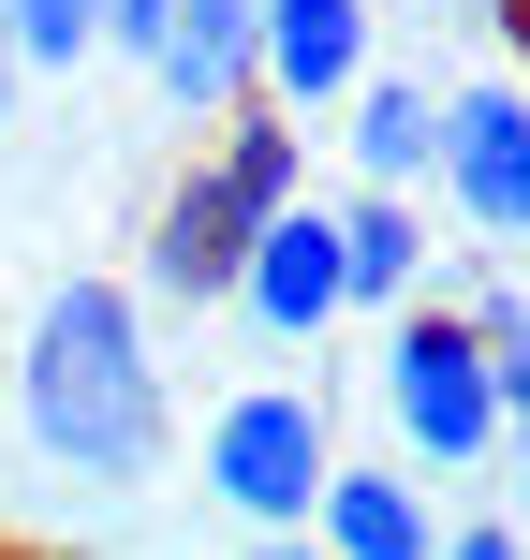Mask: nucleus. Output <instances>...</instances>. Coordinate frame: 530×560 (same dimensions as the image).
Masks as SVG:
<instances>
[{
	"instance_id": "nucleus-1",
	"label": "nucleus",
	"mask_w": 530,
	"mask_h": 560,
	"mask_svg": "<svg viewBox=\"0 0 530 560\" xmlns=\"http://www.w3.org/2000/svg\"><path fill=\"white\" fill-rule=\"evenodd\" d=\"M30 398V443H45V472L74 487H148L177 443V384L163 354H148V295L133 280H59L45 325H30V354H0Z\"/></svg>"
},
{
	"instance_id": "nucleus-2",
	"label": "nucleus",
	"mask_w": 530,
	"mask_h": 560,
	"mask_svg": "<svg viewBox=\"0 0 530 560\" xmlns=\"http://www.w3.org/2000/svg\"><path fill=\"white\" fill-rule=\"evenodd\" d=\"M384 413L427 472H486L502 457V354L472 339L457 295H398L384 310Z\"/></svg>"
},
{
	"instance_id": "nucleus-3",
	"label": "nucleus",
	"mask_w": 530,
	"mask_h": 560,
	"mask_svg": "<svg viewBox=\"0 0 530 560\" xmlns=\"http://www.w3.org/2000/svg\"><path fill=\"white\" fill-rule=\"evenodd\" d=\"M325 472H339V428H325L309 384H236L222 413H207V487H222V516H251V532H309Z\"/></svg>"
},
{
	"instance_id": "nucleus-4",
	"label": "nucleus",
	"mask_w": 530,
	"mask_h": 560,
	"mask_svg": "<svg viewBox=\"0 0 530 560\" xmlns=\"http://www.w3.org/2000/svg\"><path fill=\"white\" fill-rule=\"evenodd\" d=\"M222 310H251L280 354H309V339H325L339 310H354V280H339V207L280 192L266 222H251V252H236V295H222Z\"/></svg>"
},
{
	"instance_id": "nucleus-5",
	"label": "nucleus",
	"mask_w": 530,
	"mask_h": 560,
	"mask_svg": "<svg viewBox=\"0 0 530 560\" xmlns=\"http://www.w3.org/2000/svg\"><path fill=\"white\" fill-rule=\"evenodd\" d=\"M427 177L457 192V222L486 252H530V89H443V163Z\"/></svg>"
},
{
	"instance_id": "nucleus-6",
	"label": "nucleus",
	"mask_w": 530,
	"mask_h": 560,
	"mask_svg": "<svg viewBox=\"0 0 530 560\" xmlns=\"http://www.w3.org/2000/svg\"><path fill=\"white\" fill-rule=\"evenodd\" d=\"M266 207H280V192H251L236 163H192V177L163 192V222H148V295H163V310H222Z\"/></svg>"
},
{
	"instance_id": "nucleus-7",
	"label": "nucleus",
	"mask_w": 530,
	"mask_h": 560,
	"mask_svg": "<svg viewBox=\"0 0 530 560\" xmlns=\"http://www.w3.org/2000/svg\"><path fill=\"white\" fill-rule=\"evenodd\" d=\"M368 74V0H251V89L266 104H339Z\"/></svg>"
},
{
	"instance_id": "nucleus-8",
	"label": "nucleus",
	"mask_w": 530,
	"mask_h": 560,
	"mask_svg": "<svg viewBox=\"0 0 530 560\" xmlns=\"http://www.w3.org/2000/svg\"><path fill=\"white\" fill-rule=\"evenodd\" d=\"M309 546H339V560H427V546H443V516H427L413 472H325Z\"/></svg>"
},
{
	"instance_id": "nucleus-9",
	"label": "nucleus",
	"mask_w": 530,
	"mask_h": 560,
	"mask_svg": "<svg viewBox=\"0 0 530 560\" xmlns=\"http://www.w3.org/2000/svg\"><path fill=\"white\" fill-rule=\"evenodd\" d=\"M148 74L177 89V118H236L251 104V0H177V30H163Z\"/></svg>"
},
{
	"instance_id": "nucleus-10",
	"label": "nucleus",
	"mask_w": 530,
	"mask_h": 560,
	"mask_svg": "<svg viewBox=\"0 0 530 560\" xmlns=\"http://www.w3.org/2000/svg\"><path fill=\"white\" fill-rule=\"evenodd\" d=\"M339 280H354V310L427 295V222H413V192H384V177H368V192L339 207Z\"/></svg>"
},
{
	"instance_id": "nucleus-11",
	"label": "nucleus",
	"mask_w": 530,
	"mask_h": 560,
	"mask_svg": "<svg viewBox=\"0 0 530 560\" xmlns=\"http://www.w3.org/2000/svg\"><path fill=\"white\" fill-rule=\"evenodd\" d=\"M339 104H354V163L384 177V192H413V177L443 163V104H427V74H354Z\"/></svg>"
},
{
	"instance_id": "nucleus-12",
	"label": "nucleus",
	"mask_w": 530,
	"mask_h": 560,
	"mask_svg": "<svg viewBox=\"0 0 530 560\" xmlns=\"http://www.w3.org/2000/svg\"><path fill=\"white\" fill-rule=\"evenodd\" d=\"M0 15H15V59H30V74H74V59L104 45V0H0Z\"/></svg>"
},
{
	"instance_id": "nucleus-13",
	"label": "nucleus",
	"mask_w": 530,
	"mask_h": 560,
	"mask_svg": "<svg viewBox=\"0 0 530 560\" xmlns=\"http://www.w3.org/2000/svg\"><path fill=\"white\" fill-rule=\"evenodd\" d=\"M502 457H516V516H530V339H502Z\"/></svg>"
},
{
	"instance_id": "nucleus-14",
	"label": "nucleus",
	"mask_w": 530,
	"mask_h": 560,
	"mask_svg": "<svg viewBox=\"0 0 530 560\" xmlns=\"http://www.w3.org/2000/svg\"><path fill=\"white\" fill-rule=\"evenodd\" d=\"M163 30H177V0H104V45H133V59H163Z\"/></svg>"
},
{
	"instance_id": "nucleus-15",
	"label": "nucleus",
	"mask_w": 530,
	"mask_h": 560,
	"mask_svg": "<svg viewBox=\"0 0 530 560\" xmlns=\"http://www.w3.org/2000/svg\"><path fill=\"white\" fill-rule=\"evenodd\" d=\"M443 546H457V560H516V546H530V516H457Z\"/></svg>"
},
{
	"instance_id": "nucleus-16",
	"label": "nucleus",
	"mask_w": 530,
	"mask_h": 560,
	"mask_svg": "<svg viewBox=\"0 0 530 560\" xmlns=\"http://www.w3.org/2000/svg\"><path fill=\"white\" fill-rule=\"evenodd\" d=\"M15 74H30V59H15V15H0V118H15Z\"/></svg>"
}]
</instances>
